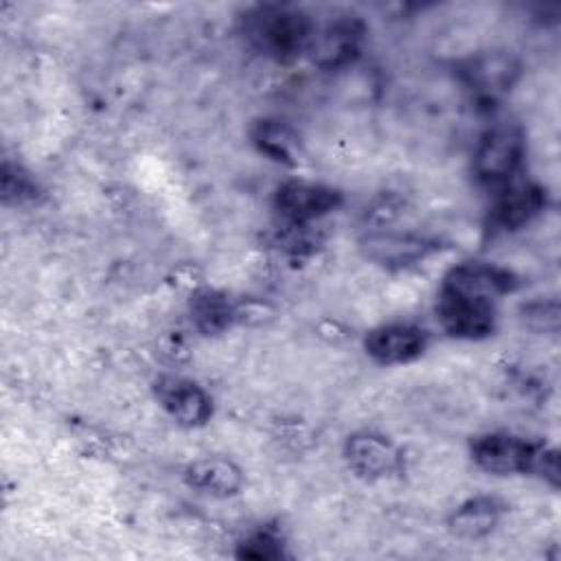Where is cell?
<instances>
[{"label": "cell", "instance_id": "1", "mask_svg": "<svg viewBox=\"0 0 561 561\" xmlns=\"http://www.w3.org/2000/svg\"><path fill=\"white\" fill-rule=\"evenodd\" d=\"M497 298L482 278L454 265L443 276L438 289V322L451 337L484 340L497 324Z\"/></svg>", "mask_w": 561, "mask_h": 561}, {"label": "cell", "instance_id": "2", "mask_svg": "<svg viewBox=\"0 0 561 561\" xmlns=\"http://www.w3.org/2000/svg\"><path fill=\"white\" fill-rule=\"evenodd\" d=\"M316 22L294 4L265 2L250 7L241 18L245 42L263 57L289 64L307 53Z\"/></svg>", "mask_w": 561, "mask_h": 561}, {"label": "cell", "instance_id": "3", "mask_svg": "<svg viewBox=\"0 0 561 561\" xmlns=\"http://www.w3.org/2000/svg\"><path fill=\"white\" fill-rule=\"evenodd\" d=\"M471 460L493 476H539L550 486H559V456L557 449L526 440L506 432L480 434L469 445Z\"/></svg>", "mask_w": 561, "mask_h": 561}, {"label": "cell", "instance_id": "4", "mask_svg": "<svg viewBox=\"0 0 561 561\" xmlns=\"http://www.w3.org/2000/svg\"><path fill=\"white\" fill-rule=\"evenodd\" d=\"M526 138L517 123H495L476 142L471 169L484 186H506L519 171Z\"/></svg>", "mask_w": 561, "mask_h": 561}, {"label": "cell", "instance_id": "5", "mask_svg": "<svg viewBox=\"0 0 561 561\" xmlns=\"http://www.w3.org/2000/svg\"><path fill=\"white\" fill-rule=\"evenodd\" d=\"M342 204V193L329 184L291 178L276 186L272 208L287 228H309Z\"/></svg>", "mask_w": 561, "mask_h": 561}, {"label": "cell", "instance_id": "6", "mask_svg": "<svg viewBox=\"0 0 561 561\" xmlns=\"http://www.w3.org/2000/svg\"><path fill=\"white\" fill-rule=\"evenodd\" d=\"M364 37L366 24L357 15H337L322 26L316 24L307 55L322 70H340L359 57Z\"/></svg>", "mask_w": 561, "mask_h": 561}, {"label": "cell", "instance_id": "7", "mask_svg": "<svg viewBox=\"0 0 561 561\" xmlns=\"http://www.w3.org/2000/svg\"><path fill=\"white\" fill-rule=\"evenodd\" d=\"M548 193L537 182L506 184L495 195L486 213V230L491 234H508L526 228L535 217L543 213Z\"/></svg>", "mask_w": 561, "mask_h": 561}, {"label": "cell", "instance_id": "8", "mask_svg": "<svg viewBox=\"0 0 561 561\" xmlns=\"http://www.w3.org/2000/svg\"><path fill=\"white\" fill-rule=\"evenodd\" d=\"M522 77V64L506 50H491L469 57L460 66V79L471 94L484 103H493L508 94Z\"/></svg>", "mask_w": 561, "mask_h": 561}, {"label": "cell", "instance_id": "9", "mask_svg": "<svg viewBox=\"0 0 561 561\" xmlns=\"http://www.w3.org/2000/svg\"><path fill=\"white\" fill-rule=\"evenodd\" d=\"M430 344L423 327L412 322H388L370 329L364 337L366 355L381 366H399L419 359Z\"/></svg>", "mask_w": 561, "mask_h": 561}, {"label": "cell", "instance_id": "10", "mask_svg": "<svg viewBox=\"0 0 561 561\" xmlns=\"http://www.w3.org/2000/svg\"><path fill=\"white\" fill-rule=\"evenodd\" d=\"M440 245L434 239H427L416 232H394V230H377L368 232L359 241L362 254L381 265L386 270H405L412 267L427 256H432Z\"/></svg>", "mask_w": 561, "mask_h": 561}, {"label": "cell", "instance_id": "11", "mask_svg": "<svg viewBox=\"0 0 561 561\" xmlns=\"http://www.w3.org/2000/svg\"><path fill=\"white\" fill-rule=\"evenodd\" d=\"M156 399L182 427H202L213 416L210 394L199 383L184 377H160L156 381Z\"/></svg>", "mask_w": 561, "mask_h": 561}, {"label": "cell", "instance_id": "12", "mask_svg": "<svg viewBox=\"0 0 561 561\" xmlns=\"http://www.w3.org/2000/svg\"><path fill=\"white\" fill-rule=\"evenodd\" d=\"M348 469L364 480H383L399 471L401 454L386 436L377 432H355L344 443Z\"/></svg>", "mask_w": 561, "mask_h": 561}, {"label": "cell", "instance_id": "13", "mask_svg": "<svg viewBox=\"0 0 561 561\" xmlns=\"http://www.w3.org/2000/svg\"><path fill=\"white\" fill-rule=\"evenodd\" d=\"M184 482L213 497L237 495L243 486V471L237 462L224 456H204L186 465Z\"/></svg>", "mask_w": 561, "mask_h": 561}, {"label": "cell", "instance_id": "14", "mask_svg": "<svg viewBox=\"0 0 561 561\" xmlns=\"http://www.w3.org/2000/svg\"><path fill=\"white\" fill-rule=\"evenodd\" d=\"M504 513V504L493 495H476L465 500L447 517V528L454 537L465 541H478L491 535Z\"/></svg>", "mask_w": 561, "mask_h": 561}, {"label": "cell", "instance_id": "15", "mask_svg": "<svg viewBox=\"0 0 561 561\" xmlns=\"http://www.w3.org/2000/svg\"><path fill=\"white\" fill-rule=\"evenodd\" d=\"M250 142L256 147L259 153L267 156L278 164L294 167L298 162L296 158L300 147L298 134L283 118H274V116L256 118L250 127Z\"/></svg>", "mask_w": 561, "mask_h": 561}, {"label": "cell", "instance_id": "16", "mask_svg": "<svg viewBox=\"0 0 561 561\" xmlns=\"http://www.w3.org/2000/svg\"><path fill=\"white\" fill-rule=\"evenodd\" d=\"M188 313H191V322L199 333L217 335L234 324V320L239 318V307L224 291L202 289L191 296Z\"/></svg>", "mask_w": 561, "mask_h": 561}, {"label": "cell", "instance_id": "17", "mask_svg": "<svg viewBox=\"0 0 561 561\" xmlns=\"http://www.w3.org/2000/svg\"><path fill=\"white\" fill-rule=\"evenodd\" d=\"M234 554L248 561H276L285 557V539L276 526H261L237 543Z\"/></svg>", "mask_w": 561, "mask_h": 561}, {"label": "cell", "instance_id": "18", "mask_svg": "<svg viewBox=\"0 0 561 561\" xmlns=\"http://www.w3.org/2000/svg\"><path fill=\"white\" fill-rule=\"evenodd\" d=\"M39 195L37 182L31 178L28 171H24L20 164L4 162L2 164V199L4 204H26L35 202Z\"/></svg>", "mask_w": 561, "mask_h": 561}, {"label": "cell", "instance_id": "19", "mask_svg": "<svg viewBox=\"0 0 561 561\" xmlns=\"http://www.w3.org/2000/svg\"><path fill=\"white\" fill-rule=\"evenodd\" d=\"M522 320L533 331L554 333L559 329V305L557 300H533L522 307Z\"/></svg>", "mask_w": 561, "mask_h": 561}]
</instances>
